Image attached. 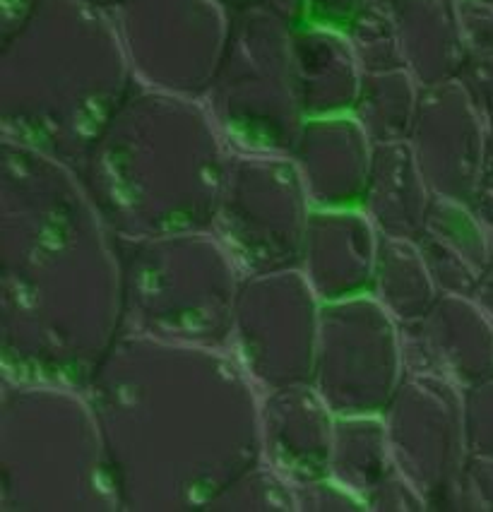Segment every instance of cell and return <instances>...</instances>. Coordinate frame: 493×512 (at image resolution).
<instances>
[{"label": "cell", "instance_id": "cell-21", "mask_svg": "<svg viewBox=\"0 0 493 512\" xmlns=\"http://www.w3.org/2000/svg\"><path fill=\"white\" fill-rule=\"evenodd\" d=\"M349 44L359 58L364 73H383V70L405 68L400 34L390 10L368 3L354 22L344 29Z\"/></svg>", "mask_w": 493, "mask_h": 512}, {"label": "cell", "instance_id": "cell-27", "mask_svg": "<svg viewBox=\"0 0 493 512\" xmlns=\"http://www.w3.org/2000/svg\"><path fill=\"white\" fill-rule=\"evenodd\" d=\"M219 3H224V5H227L229 10H236V8H243V5L253 3V0H219Z\"/></svg>", "mask_w": 493, "mask_h": 512}, {"label": "cell", "instance_id": "cell-3", "mask_svg": "<svg viewBox=\"0 0 493 512\" xmlns=\"http://www.w3.org/2000/svg\"><path fill=\"white\" fill-rule=\"evenodd\" d=\"M121 246L123 332L229 349L243 275L210 229Z\"/></svg>", "mask_w": 493, "mask_h": 512}, {"label": "cell", "instance_id": "cell-26", "mask_svg": "<svg viewBox=\"0 0 493 512\" xmlns=\"http://www.w3.org/2000/svg\"><path fill=\"white\" fill-rule=\"evenodd\" d=\"M253 3L263 5L265 10H270L272 15H277L291 27H299L306 22L308 0H253Z\"/></svg>", "mask_w": 493, "mask_h": 512}, {"label": "cell", "instance_id": "cell-17", "mask_svg": "<svg viewBox=\"0 0 493 512\" xmlns=\"http://www.w3.org/2000/svg\"><path fill=\"white\" fill-rule=\"evenodd\" d=\"M467 207L433 195L426 222L414 238L441 294H472L484 270V260L469 258L474 246H481V238Z\"/></svg>", "mask_w": 493, "mask_h": 512}, {"label": "cell", "instance_id": "cell-10", "mask_svg": "<svg viewBox=\"0 0 493 512\" xmlns=\"http://www.w3.org/2000/svg\"><path fill=\"white\" fill-rule=\"evenodd\" d=\"M407 142L436 198L472 205L479 195V171H484L486 118L460 82L421 89L417 121Z\"/></svg>", "mask_w": 493, "mask_h": 512}, {"label": "cell", "instance_id": "cell-15", "mask_svg": "<svg viewBox=\"0 0 493 512\" xmlns=\"http://www.w3.org/2000/svg\"><path fill=\"white\" fill-rule=\"evenodd\" d=\"M405 68L421 87L455 80L467 58L457 0H400L390 10Z\"/></svg>", "mask_w": 493, "mask_h": 512}, {"label": "cell", "instance_id": "cell-19", "mask_svg": "<svg viewBox=\"0 0 493 512\" xmlns=\"http://www.w3.org/2000/svg\"><path fill=\"white\" fill-rule=\"evenodd\" d=\"M400 325H412L431 311L441 291L433 282L414 238L380 234L373 291Z\"/></svg>", "mask_w": 493, "mask_h": 512}, {"label": "cell", "instance_id": "cell-2", "mask_svg": "<svg viewBox=\"0 0 493 512\" xmlns=\"http://www.w3.org/2000/svg\"><path fill=\"white\" fill-rule=\"evenodd\" d=\"M133 85L111 8L94 0H37L3 39V138L80 171Z\"/></svg>", "mask_w": 493, "mask_h": 512}, {"label": "cell", "instance_id": "cell-23", "mask_svg": "<svg viewBox=\"0 0 493 512\" xmlns=\"http://www.w3.org/2000/svg\"><path fill=\"white\" fill-rule=\"evenodd\" d=\"M467 51L493 49V5L477 0H457Z\"/></svg>", "mask_w": 493, "mask_h": 512}, {"label": "cell", "instance_id": "cell-5", "mask_svg": "<svg viewBox=\"0 0 493 512\" xmlns=\"http://www.w3.org/2000/svg\"><path fill=\"white\" fill-rule=\"evenodd\" d=\"M311 212L294 159L229 150L210 231L243 279L299 267Z\"/></svg>", "mask_w": 493, "mask_h": 512}, {"label": "cell", "instance_id": "cell-22", "mask_svg": "<svg viewBox=\"0 0 493 512\" xmlns=\"http://www.w3.org/2000/svg\"><path fill=\"white\" fill-rule=\"evenodd\" d=\"M484 118L493 116V49L469 51L455 77Z\"/></svg>", "mask_w": 493, "mask_h": 512}, {"label": "cell", "instance_id": "cell-20", "mask_svg": "<svg viewBox=\"0 0 493 512\" xmlns=\"http://www.w3.org/2000/svg\"><path fill=\"white\" fill-rule=\"evenodd\" d=\"M421 87L407 68L364 73L354 118L373 145L407 140L417 121Z\"/></svg>", "mask_w": 493, "mask_h": 512}, {"label": "cell", "instance_id": "cell-16", "mask_svg": "<svg viewBox=\"0 0 493 512\" xmlns=\"http://www.w3.org/2000/svg\"><path fill=\"white\" fill-rule=\"evenodd\" d=\"M433 202L407 140L373 145L371 174L361 210L385 236L417 238Z\"/></svg>", "mask_w": 493, "mask_h": 512}, {"label": "cell", "instance_id": "cell-12", "mask_svg": "<svg viewBox=\"0 0 493 512\" xmlns=\"http://www.w3.org/2000/svg\"><path fill=\"white\" fill-rule=\"evenodd\" d=\"M291 159L313 210L364 205L373 142L354 113L306 118Z\"/></svg>", "mask_w": 493, "mask_h": 512}, {"label": "cell", "instance_id": "cell-1", "mask_svg": "<svg viewBox=\"0 0 493 512\" xmlns=\"http://www.w3.org/2000/svg\"><path fill=\"white\" fill-rule=\"evenodd\" d=\"M229 147L203 99L135 82L80 176L121 241L210 229Z\"/></svg>", "mask_w": 493, "mask_h": 512}, {"label": "cell", "instance_id": "cell-14", "mask_svg": "<svg viewBox=\"0 0 493 512\" xmlns=\"http://www.w3.org/2000/svg\"><path fill=\"white\" fill-rule=\"evenodd\" d=\"M294 63L306 118L354 111L364 70L342 29L313 22L294 27Z\"/></svg>", "mask_w": 493, "mask_h": 512}, {"label": "cell", "instance_id": "cell-9", "mask_svg": "<svg viewBox=\"0 0 493 512\" xmlns=\"http://www.w3.org/2000/svg\"><path fill=\"white\" fill-rule=\"evenodd\" d=\"M392 467L429 508L453 510L465 460V404L455 385L407 373L383 412Z\"/></svg>", "mask_w": 493, "mask_h": 512}, {"label": "cell", "instance_id": "cell-29", "mask_svg": "<svg viewBox=\"0 0 493 512\" xmlns=\"http://www.w3.org/2000/svg\"><path fill=\"white\" fill-rule=\"evenodd\" d=\"M94 3H99V5H106V8H114V5L118 3V0H94Z\"/></svg>", "mask_w": 493, "mask_h": 512}, {"label": "cell", "instance_id": "cell-8", "mask_svg": "<svg viewBox=\"0 0 493 512\" xmlns=\"http://www.w3.org/2000/svg\"><path fill=\"white\" fill-rule=\"evenodd\" d=\"M320 306L299 267L243 279L229 351L260 392L311 383Z\"/></svg>", "mask_w": 493, "mask_h": 512}, {"label": "cell", "instance_id": "cell-6", "mask_svg": "<svg viewBox=\"0 0 493 512\" xmlns=\"http://www.w3.org/2000/svg\"><path fill=\"white\" fill-rule=\"evenodd\" d=\"M133 80L203 99L229 39L231 10L219 0H118L111 8Z\"/></svg>", "mask_w": 493, "mask_h": 512}, {"label": "cell", "instance_id": "cell-28", "mask_svg": "<svg viewBox=\"0 0 493 512\" xmlns=\"http://www.w3.org/2000/svg\"><path fill=\"white\" fill-rule=\"evenodd\" d=\"M373 5H378V8H385V10H392L395 8L397 3H400V0H371Z\"/></svg>", "mask_w": 493, "mask_h": 512}, {"label": "cell", "instance_id": "cell-30", "mask_svg": "<svg viewBox=\"0 0 493 512\" xmlns=\"http://www.w3.org/2000/svg\"><path fill=\"white\" fill-rule=\"evenodd\" d=\"M477 3H491L493 5V0H477Z\"/></svg>", "mask_w": 493, "mask_h": 512}, {"label": "cell", "instance_id": "cell-11", "mask_svg": "<svg viewBox=\"0 0 493 512\" xmlns=\"http://www.w3.org/2000/svg\"><path fill=\"white\" fill-rule=\"evenodd\" d=\"M335 419L311 383L263 392V460L294 488L328 479Z\"/></svg>", "mask_w": 493, "mask_h": 512}, {"label": "cell", "instance_id": "cell-7", "mask_svg": "<svg viewBox=\"0 0 493 512\" xmlns=\"http://www.w3.org/2000/svg\"><path fill=\"white\" fill-rule=\"evenodd\" d=\"M402 327L373 294L320 306L311 385L335 416H380L405 380Z\"/></svg>", "mask_w": 493, "mask_h": 512}, {"label": "cell", "instance_id": "cell-13", "mask_svg": "<svg viewBox=\"0 0 493 512\" xmlns=\"http://www.w3.org/2000/svg\"><path fill=\"white\" fill-rule=\"evenodd\" d=\"M380 231L361 207L313 210L299 270L320 301L371 294Z\"/></svg>", "mask_w": 493, "mask_h": 512}, {"label": "cell", "instance_id": "cell-25", "mask_svg": "<svg viewBox=\"0 0 493 512\" xmlns=\"http://www.w3.org/2000/svg\"><path fill=\"white\" fill-rule=\"evenodd\" d=\"M34 3L37 0H0V37L5 39L13 34L32 13Z\"/></svg>", "mask_w": 493, "mask_h": 512}, {"label": "cell", "instance_id": "cell-18", "mask_svg": "<svg viewBox=\"0 0 493 512\" xmlns=\"http://www.w3.org/2000/svg\"><path fill=\"white\" fill-rule=\"evenodd\" d=\"M392 469L395 467H392L383 414L337 416L328 479L366 505L368 496Z\"/></svg>", "mask_w": 493, "mask_h": 512}, {"label": "cell", "instance_id": "cell-24", "mask_svg": "<svg viewBox=\"0 0 493 512\" xmlns=\"http://www.w3.org/2000/svg\"><path fill=\"white\" fill-rule=\"evenodd\" d=\"M368 3L371 0H308L306 22L344 32Z\"/></svg>", "mask_w": 493, "mask_h": 512}, {"label": "cell", "instance_id": "cell-4", "mask_svg": "<svg viewBox=\"0 0 493 512\" xmlns=\"http://www.w3.org/2000/svg\"><path fill=\"white\" fill-rule=\"evenodd\" d=\"M203 104L229 150L291 157L306 123L294 27L258 3L231 10L227 46Z\"/></svg>", "mask_w": 493, "mask_h": 512}]
</instances>
